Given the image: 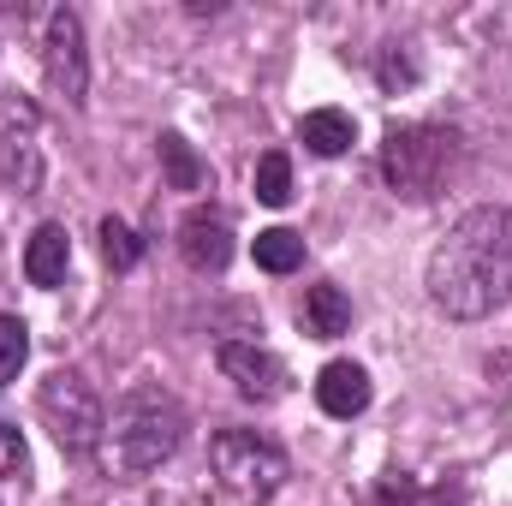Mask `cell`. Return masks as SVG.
<instances>
[{"label":"cell","instance_id":"6da1fadb","mask_svg":"<svg viewBox=\"0 0 512 506\" xmlns=\"http://www.w3.org/2000/svg\"><path fill=\"white\" fill-rule=\"evenodd\" d=\"M429 298L453 322H483L512 298V209H465L429 256Z\"/></svg>","mask_w":512,"mask_h":506},{"label":"cell","instance_id":"7a4b0ae2","mask_svg":"<svg viewBox=\"0 0 512 506\" xmlns=\"http://www.w3.org/2000/svg\"><path fill=\"white\" fill-rule=\"evenodd\" d=\"M185 429H191L185 405H179L167 387L143 381V387H131L126 399L108 411L102 459H108L114 477H149V471H161V465L185 447Z\"/></svg>","mask_w":512,"mask_h":506},{"label":"cell","instance_id":"3957f363","mask_svg":"<svg viewBox=\"0 0 512 506\" xmlns=\"http://www.w3.org/2000/svg\"><path fill=\"white\" fill-rule=\"evenodd\" d=\"M459 167V131L453 126H393L382 143V179L393 197L429 203Z\"/></svg>","mask_w":512,"mask_h":506},{"label":"cell","instance_id":"277c9868","mask_svg":"<svg viewBox=\"0 0 512 506\" xmlns=\"http://www.w3.org/2000/svg\"><path fill=\"white\" fill-rule=\"evenodd\" d=\"M209 471L239 506H262L286 483V453L256 429H221L209 441Z\"/></svg>","mask_w":512,"mask_h":506},{"label":"cell","instance_id":"5b68a950","mask_svg":"<svg viewBox=\"0 0 512 506\" xmlns=\"http://www.w3.org/2000/svg\"><path fill=\"white\" fill-rule=\"evenodd\" d=\"M36 405H42V423L54 429L60 453H72V459H90V453H102L108 405L96 399V387L78 376V370H54V376L42 381Z\"/></svg>","mask_w":512,"mask_h":506},{"label":"cell","instance_id":"8992f818","mask_svg":"<svg viewBox=\"0 0 512 506\" xmlns=\"http://www.w3.org/2000/svg\"><path fill=\"white\" fill-rule=\"evenodd\" d=\"M42 66H48V84L54 96H66L72 108L90 102V54H84V18L72 6H54L48 24H42Z\"/></svg>","mask_w":512,"mask_h":506},{"label":"cell","instance_id":"52a82bcc","mask_svg":"<svg viewBox=\"0 0 512 506\" xmlns=\"http://www.w3.org/2000/svg\"><path fill=\"white\" fill-rule=\"evenodd\" d=\"M215 364H221V376L233 381L245 399H256V405H268V399L286 393V364H280L268 346H256V340H221V346H215Z\"/></svg>","mask_w":512,"mask_h":506},{"label":"cell","instance_id":"ba28073f","mask_svg":"<svg viewBox=\"0 0 512 506\" xmlns=\"http://www.w3.org/2000/svg\"><path fill=\"white\" fill-rule=\"evenodd\" d=\"M179 256H185L197 274H221V268L233 262V227H227V215L209 209V203H197V209L179 221Z\"/></svg>","mask_w":512,"mask_h":506},{"label":"cell","instance_id":"9c48e42d","mask_svg":"<svg viewBox=\"0 0 512 506\" xmlns=\"http://www.w3.org/2000/svg\"><path fill=\"white\" fill-rule=\"evenodd\" d=\"M316 405L328 417H364L370 411V370L352 364V358H334L322 376H316Z\"/></svg>","mask_w":512,"mask_h":506},{"label":"cell","instance_id":"30bf717a","mask_svg":"<svg viewBox=\"0 0 512 506\" xmlns=\"http://www.w3.org/2000/svg\"><path fill=\"white\" fill-rule=\"evenodd\" d=\"M0 120H6V173H12V185L30 197V191H36V179H42V167H36V108L6 102V108H0Z\"/></svg>","mask_w":512,"mask_h":506},{"label":"cell","instance_id":"8fae6325","mask_svg":"<svg viewBox=\"0 0 512 506\" xmlns=\"http://www.w3.org/2000/svg\"><path fill=\"white\" fill-rule=\"evenodd\" d=\"M66 268H72V239H66V227L60 221H42L36 233H30V245H24V274H30V286H60L66 280Z\"/></svg>","mask_w":512,"mask_h":506},{"label":"cell","instance_id":"7c38bea8","mask_svg":"<svg viewBox=\"0 0 512 506\" xmlns=\"http://www.w3.org/2000/svg\"><path fill=\"white\" fill-rule=\"evenodd\" d=\"M298 328H304L310 340H340V334L352 328V298H346L334 280L310 286V292H304V304H298Z\"/></svg>","mask_w":512,"mask_h":506},{"label":"cell","instance_id":"4fadbf2b","mask_svg":"<svg viewBox=\"0 0 512 506\" xmlns=\"http://www.w3.org/2000/svg\"><path fill=\"white\" fill-rule=\"evenodd\" d=\"M298 143H304L310 155H346V149L358 143V126H352V114H340V108H316V114L298 120Z\"/></svg>","mask_w":512,"mask_h":506},{"label":"cell","instance_id":"5bb4252c","mask_svg":"<svg viewBox=\"0 0 512 506\" xmlns=\"http://www.w3.org/2000/svg\"><path fill=\"white\" fill-rule=\"evenodd\" d=\"M161 173H167L173 191H203L209 185V167L197 161V149L179 131H161Z\"/></svg>","mask_w":512,"mask_h":506},{"label":"cell","instance_id":"9a60e30c","mask_svg":"<svg viewBox=\"0 0 512 506\" xmlns=\"http://www.w3.org/2000/svg\"><path fill=\"white\" fill-rule=\"evenodd\" d=\"M256 268H268V274H292V268H304V239H298L292 227H268V233H256Z\"/></svg>","mask_w":512,"mask_h":506},{"label":"cell","instance_id":"2e32d148","mask_svg":"<svg viewBox=\"0 0 512 506\" xmlns=\"http://www.w3.org/2000/svg\"><path fill=\"white\" fill-rule=\"evenodd\" d=\"M256 203H268V209H286L292 203V155L286 149H268L256 161Z\"/></svg>","mask_w":512,"mask_h":506},{"label":"cell","instance_id":"e0dca14e","mask_svg":"<svg viewBox=\"0 0 512 506\" xmlns=\"http://www.w3.org/2000/svg\"><path fill=\"white\" fill-rule=\"evenodd\" d=\"M102 262H108L114 274H126V268H137V262H143V239L131 233L126 221H114V215L102 221Z\"/></svg>","mask_w":512,"mask_h":506},{"label":"cell","instance_id":"ac0fdd59","mask_svg":"<svg viewBox=\"0 0 512 506\" xmlns=\"http://www.w3.org/2000/svg\"><path fill=\"white\" fill-rule=\"evenodd\" d=\"M24 364H30V328L18 316H0V387H12Z\"/></svg>","mask_w":512,"mask_h":506},{"label":"cell","instance_id":"d6986e66","mask_svg":"<svg viewBox=\"0 0 512 506\" xmlns=\"http://www.w3.org/2000/svg\"><path fill=\"white\" fill-rule=\"evenodd\" d=\"M376 506H459V495H447V489H417L411 477H387Z\"/></svg>","mask_w":512,"mask_h":506},{"label":"cell","instance_id":"ffe728a7","mask_svg":"<svg viewBox=\"0 0 512 506\" xmlns=\"http://www.w3.org/2000/svg\"><path fill=\"white\" fill-rule=\"evenodd\" d=\"M376 72H382V90H393V96L417 84V60H411V48H405V42H387V48H382V66H376Z\"/></svg>","mask_w":512,"mask_h":506},{"label":"cell","instance_id":"44dd1931","mask_svg":"<svg viewBox=\"0 0 512 506\" xmlns=\"http://www.w3.org/2000/svg\"><path fill=\"white\" fill-rule=\"evenodd\" d=\"M18 471H24V435L0 423V477H18Z\"/></svg>","mask_w":512,"mask_h":506}]
</instances>
